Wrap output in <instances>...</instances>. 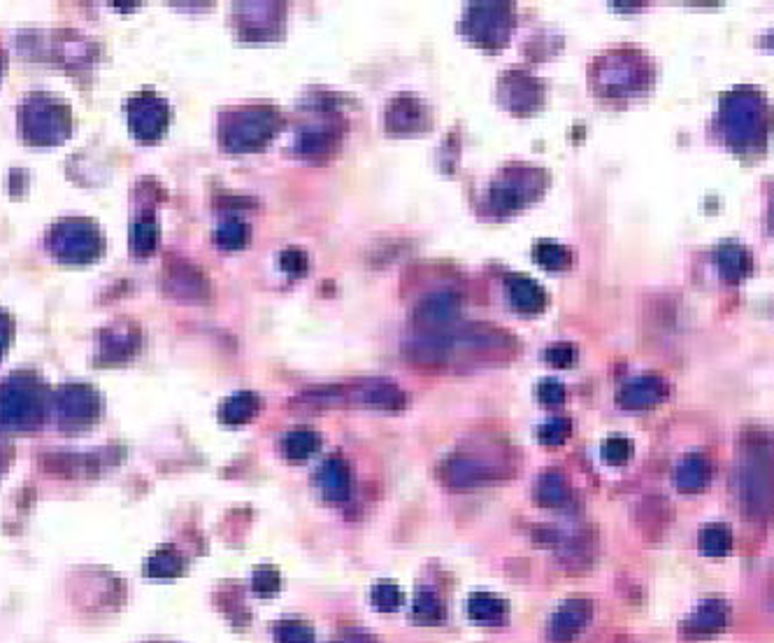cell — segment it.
<instances>
[{"instance_id": "obj_3", "label": "cell", "mask_w": 774, "mask_h": 643, "mask_svg": "<svg viewBox=\"0 0 774 643\" xmlns=\"http://www.w3.org/2000/svg\"><path fill=\"white\" fill-rule=\"evenodd\" d=\"M278 128V110H272L270 105H247L223 117L221 141L226 149L236 154L259 152L275 136Z\"/></svg>"}, {"instance_id": "obj_4", "label": "cell", "mask_w": 774, "mask_h": 643, "mask_svg": "<svg viewBox=\"0 0 774 643\" xmlns=\"http://www.w3.org/2000/svg\"><path fill=\"white\" fill-rule=\"evenodd\" d=\"M649 69L637 52L619 50L614 54H607L596 63V89L605 96L621 98L630 96L640 89L647 86Z\"/></svg>"}, {"instance_id": "obj_39", "label": "cell", "mask_w": 774, "mask_h": 643, "mask_svg": "<svg viewBox=\"0 0 774 643\" xmlns=\"http://www.w3.org/2000/svg\"><path fill=\"white\" fill-rule=\"evenodd\" d=\"M179 569H181V560L175 556L172 550L158 552V556L149 564V571L154 575H172V573H179Z\"/></svg>"}, {"instance_id": "obj_20", "label": "cell", "mask_w": 774, "mask_h": 643, "mask_svg": "<svg viewBox=\"0 0 774 643\" xmlns=\"http://www.w3.org/2000/svg\"><path fill=\"white\" fill-rule=\"evenodd\" d=\"M717 263L728 282H740L751 271V255L738 242H725L717 250Z\"/></svg>"}, {"instance_id": "obj_42", "label": "cell", "mask_w": 774, "mask_h": 643, "mask_svg": "<svg viewBox=\"0 0 774 643\" xmlns=\"http://www.w3.org/2000/svg\"><path fill=\"white\" fill-rule=\"evenodd\" d=\"M770 225H772V229H774V206H772V212H770Z\"/></svg>"}, {"instance_id": "obj_36", "label": "cell", "mask_w": 774, "mask_h": 643, "mask_svg": "<svg viewBox=\"0 0 774 643\" xmlns=\"http://www.w3.org/2000/svg\"><path fill=\"white\" fill-rule=\"evenodd\" d=\"M156 246V225L151 219H143L135 227V250L138 255H149Z\"/></svg>"}, {"instance_id": "obj_30", "label": "cell", "mask_w": 774, "mask_h": 643, "mask_svg": "<svg viewBox=\"0 0 774 643\" xmlns=\"http://www.w3.org/2000/svg\"><path fill=\"white\" fill-rule=\"evenodd\" d=\"M415 618L419 620V623H426V625L440 623V620L444 618V606L438 600L436 592H430V590H419L417 592V597H415Z\"/></svg>"}, {"instance_id": "obj_35", "label": "cell", "mask_w": 774, "mask_h": 643, "mask_svg": "<svg viewBox=\"0 0 774 643\" xmlns=\"http://www.w3.org/2000/svg\"><path fill=\"white\" fill-rule=\"evenodd\" d=\"M280 266H282V271L289 273V276H305L307 269H310V259H307V252L301 250V248H289L280 255Z\"/></svg>"}, {"instance_id": "obj_16", "label": "cell", "mask_w": 774, "mask_h": 643, "mask_svg": "<svg viewBox=\"0 0 774 643\" xmlns=\"http://www.w3.org/2000/svg\"><path fill=\"white\" fill-rule=\"evenodd\" d=\"M318 490L331 501H345L352 490V471L343 457H331L316 474Z\"/></svg>"}, {"instance_id": "obj_24", "label": "cell", "mask_w": 774, "mask_h": 643, "mask_svg": "<svg viewBox=\"0 0 774 643\" xmlns=\"http://www.w3.org/2000/svg\"><path fill=\"white\" fill-rule=\"evenodd\" d=\"M535 499L546 508L563 506L567 499H571V487H567L565 476L558 471L542 474L535 487Z\"/></svg>"}, {"instance_id": "obj_18", "label": "cell", "mask_w": 774, "mask_h": 643, "mask_svg": "<svg viewBox=\"0 0 774 643\" xmlns=\"http://www.w3.org/2000/svg\"><path fill=\"white\" fill-rule=\"evenodd\" d=\"M728 623V606L721 600H708L687 620L684 634L691 639L712 636L721 632Z\"/></svg>"}, {"instance_id": "obj_38", "label": "cell", "mask_w": 774, "mask_h": 643, "mask_svg": "<svg viewBox=\"0 0 774 643\" xmlns=\"http://www.w3.org/2000/svg\"><path fill=\"white\" fill-rule=\"evenodd\" d=\"M537 396H540V402L546 406H558L565 402V387H563V383H558L554 378H546L537 385Z\"/></svg>"}, {"instance_id": "obj_29", "label": "cell", "mask_w": 774, "mask_h": 643, "mask_svg": "<svg viewBox=\"0 0 774 643\" xmlns=\"http://www.w3.org/2000/svg\"><path fill=\"white\" fill-rule=\"evenodd\" d=\"M249 242V227L242 219L231 217L217 229V246L223 250H242Z\"/></svg>"}, {"instance_id": "obj_28", "label": "cell", "mask_w": 774, "mask_h": 643, "mask_svg": "<svg viewBox=\"0 0 774 643\" xmlns=\"http://www.w3.org/2000/svg\"><path fill=\"white\" fill-rule=\"evenodd\" d=\"M698 543H700V550L704 552V556L721 558V556H725V552H731L733 535L725 525H710L700 531Z\"/></svg>"}, {"instance_id": "obj_37", "label": "cell", "mask_w": 774, "mask_h": 643, "mask_svg": "<svg viewBox=\"0 0 774 643\" xmlns=\"http://www.w3.org/2000/svg\"><path fill=\"white\" fill-rule=\"evenodd\" d=\"M544 357L550 364L554 366H561V369H567V366H573L575 360H577V350L573 343H556L552 345L550 350L544 352Z\"/></svg>"}, {"instance_id": "obj_21", "label": "cell", "mask_w": 774, "mask_h": 643, "mask_svg": "<svg viewBox=\"0 0 774 643\" xmlns=\"http://www.w3.org/2000/svg\"><path fill=\"white\" fill-rule=\"evenodd\" d=\"M259 411H261V398L254 392H238L223 402L221 419L229 425H244L249 419H254Z\"/></svg>"}, {"instance_id": "obj_27", "label": "cell", "mask_w": 774, "mask_h": 643, "mask_svg": "<svg viewBox=\"0 0 774 643\" xmlns=\"http://www.w3.org/2000/svg\"><path fill=\"white\" fill-rule=\"evenodd\" d=\"M335 147V136L326 128H307L299 141V152L307 159H324Z\"/></svg>"}, {"instance_id": "obj_22", "label": "cell", "mask_w": 774, "mask_h": 643, "mask_svg": "<svg viewBox=\"0 0 774 643\" xmlns=\"http://www.w3.org/2000/svg\"><path fill=\"white\" fill-rule=\"evenodd\" d=\"M240 14L244 19V24H242V31H254L252 38H265L268 33L265 31H272L275 29V21H278V6H272V3H247V6H240Z\"/></svg>"}, {"instance_id": "obj_40", "label": "cell", "mask_w": 774, "mask_h": 643, "mask_svg": "<svg viewBox=\"0 0 774 643\" xmlns=\"http://www.w3.org/2000/svg\"><path fill=\"white\" fill-rule=\"evenodd\" d=\"M254 590L259 594H272V592H278L280 590V573L278 569H272V567H263L254 573Z\"/></svg>"}, {"instance_id": "obj_2", "label": "cell", "mask_w": 774, "mask_h": 643, "mask_svg": "<svg viewBox=\"0 0 774 643\" xmlns=\"http://www.w3.org/2000/svg\"><path fill=\"white\" fill-rule=\"evenodd\" d=\"M721 120L725 136L731 138L733 145L751 147L763 143L767 136L772 113L765 98L754 89H738V92H731L723 98Z\"/></svg>"}, {"instance_id": "obj_26", "label": "cell", "mask_w": 774, "mask_h": 643, "mask_svg": "<svg viewBox=\"0 0 774 643\" xmlns=\"http://www.w3.org/2000/svg\"><path fill=\"white\" fill-rule=\"evenodd\" d=\"M535 261L546 271H565L573 266V252L561 242L540 240L535 246Z\"/></svg>"}, {"instance_id": "obj_13", "label": "cell", "mask_w": 774, "mask_h": 643, "mask_svg": "<svg viewBox=\"0 0 774 643\" xmlns=\"http://www.w3.org/2000/svg\"><path fill=\"white\" fill-rule=\"evenodd\" d=\"M668 392L670 390L663 378H658V375H642V378H635L619 390V404L630 411H645L663 402Z\"/></svg>"}, {"instance_id": "obj_9", "label": "cell", "mask_w": 774, "mask_h": 643, "mask_svg": "<svg viewBox=\"0 0 774 643\" xmlns=\"http://www.w3.org/2000/svg\"><path fill=\"white\" fill-rule=\"evenodd\" d=\"M130 122L143 143H154L168 126V107L161 98L145 94L143 98L133 101Z\"/></svg>"}, {"instance_id": "obj_17", "label": "cell", "mask_w": 774, "mask_h": 643, "mask_svg": "<svg viewBox=\"0 0 774 643\" xmlns=\"http://www.w3.org/2000/svg\"><path fill=\"white\" fill-rule=\"evenodd\" d=\"M508 297L519 313L535 315L546 308V294L529 276H508Z\"/></svg>"}, {"instance_id": "obj_34", "label": "cell", "mask_w": 774, "mask_h": 643, "mask_svg": "<svg viewBox=\"0 0 774 643\" xmlns=\"http://www.w3.org/2000/svg\"><path fill=\"white\" fill-rule=\"evenodd\" d=\"M632 455V443L624 436H611L609 440L603 443V457L607 464H626L628 457Z\"/></svg>"}, {"instance_id": "obj_23", "label": "cell", "mask_w": 774, "mask_h": 643, "mask_svg": "<svg viewBox=\"0 0 774 643\" xmlns=\"http://www.w3.org/2000/svg\"><path fill=\"white\" fill-rule=\"evenodd\" d=\"M468 613L477 623H500L508 615V604L495 594L489 592H474L468 602Z\"/></svg>"}, {"instance_id": "obj_11", "label": "cell", "mask_w": 774, "mask_h": 643, "mask_svg": "<svg viewBox=\"0 0 774 643\" xmlns=\"http://www.w3.org/2000/svg\"><path fill=\"white\" fill-rule=\"evenodd\" d=\"M449 345L461 348V350H470V352H503L508 348L514 345V341L505 334V331H500L491 324H470L466 329H461L459 334H449Z\"/></svg>"}, {"instance_id": "obj_5", "label": "cell", "mask_w": 774, "mask_h": 643, "mask_svg": "<svg viewBox=\"0 0 774 643\" xmlns=\"http://www.w3.org/2000/svg\"><path fill=\"white\" fill-rule=\"evenodd\" d=\"M544 177L535 168H510L503 177H498L491 187L489 201L491 210L498 215H510L521 210L542 194Z\"/></svg>"}, {"instance_id": "obj_15", "label": "cell", "mask_w": 774, "mask_h": 643, "mask_svg": "<svg viewBox=\"0 0 774 643\" xmlns=\"http://www.w3.org/2000/svg\"><path fill=\"white\" fill-rule=\"evenodd\" d=\"M428 126L426 107L415 96H398L386 110V128L391 133H417Z\"/></svg>"}, {"instance_id": "obj_33", "label": "cell", "mask_w": 774, "mask_h": 643, "mask_svg": "<svg viewBox=\"0 0 774 643\" xmlns=\"http://www.w3.org/2000/svg\"><path fill=\"white\" fill-rule=\"evenodd\" d=\"M373 604L384 613L398 611V606L402 604V592L394 583H379L373 588Z\"/></svg>"}, {"instance_id": "obj_32", "label": "cell", "mask_w": 774, "mask_h": 643, "mask_svg": "<svg viewBox=\"0 0 774 643\" xmlns=\"http://www.w3.org/2000/svg\"><path fill=\"white\" fill-rule=\"evenodd\" d=\"M275 639H278V643H314V632L305 623L286 620V623L278 625Z\"/></svg>"}, {"instance_id": "obj_8", "label": "cell", "mask_w": 774, "mask_h": 643, "mask_svg": "<svg viewBox=\"0 0 774 643\" xmlns=\"http://www.w3.org/2000/svg\"><path fill=\"white\" fill-rule=\"evenodd\" d=\"M498 478L491 461L472 455H453L442 464V480L449 487H474Z\"/></svg>"}, {"instance_id": "obj_6", "label": "cell", "mask_w": 774, "mask_h": 643, "mask_svg": "<svg viewBox=\"0 0 774 643\" xmlns=\"http://www.w3.org/2000/svg\"><path fill=\"white\" fill-rule=\"evenodd\" d=\"M512 29L514 12L505 3H477L468 10L463 21L466 35L489 50L503 48L512 35Z\"/></svg>"}, {"instance_id": "obj_14", "label": "cell", "mask_w": 774, "mask_h": 643, "mask_svg": "<svg viewBox=\"0 0 774 643\" xmlns=\"http://www.w3.org/2000/svg\"><path fill=\"white\" fill-rule=\"evenodd\" d=\"M503 96H505V103L519 115L533 113L544 98L542 84L526 73H510L503 80Z\"/></svg>"}, {"instance_id": "obj_12", "label": "cell", "mask_w": 774, "mask_h": 643, "mask_svg": "<svg viewBox=\"0 0 774 643\" xmlns=\"http://www.w3.org/2000/svg\"><path fill=\"white\" fill-rule=\"evenodd\" d=\"M590 615H594V604L586 600H571L565 602L552 618L550 636L554 643H573L579 632L588 625Z\"/></svg>"}, {"instance_id": "obj_25", "label": "cell", "mask_w": 774, "mask_h": 643, "mask_svg": "<svg viewBox=\"0 0 774 643\" xmlns=\"http://www.w3.org/2000/svg\"><path fill=\"white\" fill-rule=\"evenodd\" d=\"M318 446H322V438H318L316 432L293 429L282 440V453L293 461H301V459L312 457L318 450Z\"/></svg>"}, {"instance_id": "obj_1", "label": "cell", "mask_w": 774, "mask_h": 643, "mask_svg": "<svg viewBox=\"0 0 774 643\" xmlns=\"http://www.w3.org/2000/svg\"><path fill=\"white\" fill-rule=\"evenodd\" d=\"M740 506L749 520L774 518V453L765 438L746 440V453L738 476Z\"/></svg>"}, {"instance_id": "obj_31", "label": "cell", "mask_w": 774, "mask_h": 643, "mask_svg": "<svg viewBox=\"0 0 774 643\" xmlns=\"http://www.w3.org/2000/svg\"><path fill=\"white\" fill-rule=\"evenodd\" d=\"M571 434H573V423L567 417H552L550 423H544L537 429L540 443L542 446H550V448L563 446V443L571 438Z\"/></svg>"}, {"instance_id": "obj_7", "label": "cell", "mask_w": 774, "mask_h": 643, "mask_svg": "<svg viewBox=\"0 0 774 643\" xmlns=\"http://www.w3.org/2000/svg\"><path fill=\"white\" fill-rule=\"evenodd\" d=\"M459 310H461V299L457 292H449V290L430 292L415 308V324L423 329L426 334H442V329H447L453 320L459 318Z\"/></svg>"}, {"instance_id": "obj_10", "label": "cell", "mask_w": 774, "mask_h": 643, "mask_svg": "<svg viewBox=\"0 0 774 643\" xmlns=\"http://www.w3.org/2000/svg\"><path fill=\"white\" fill-rule=\"evenodd\" d=\"M349 398H354L356 404L381 411H398L407 404V396L391 381H366L354 387H345V402H349Z\"/></svg>"}, {"instance_id": "obj_19", "label": "cell", "mask_w": 774, "mask_h": 643, "mask_svg": "<svg viewBox=\"0 0 774 643\" xmlns=\"http://www.w3.org/2000/svg\"><path fill=\"white\" fill-rule=\"evenodd\" d=\"M712 480V461L704 455H691L679 464L674 483L684 492H700Z\"/></svg>"}, {"instance_id": "obj_41", "label": "cell", "mask_w": 774, "mask_h": 643, "mask_svg": "<svg viewBox=\"0 0 774 643\" xmlns=\"http://www.w3.org/2000/svg\"><path fill=\"white\" fill-rule=\"evenodd\" d=\"M767 594H770V609L774 611V569H772V575H770V585H767Z\"/></svg>"}]
</instances>
